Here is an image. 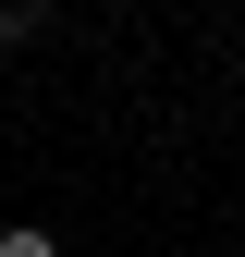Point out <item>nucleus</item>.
<instances>
[{"mask_svg":"<svg viewBox=\"0 0 245 257\" xmlns=\"http://www.w3.org/2000/svg\"><path fill=\"white\" fill-rule=\"evenodd\" d=\"M25 25H37V0H0V49H13V37H25Z\"/></svg>","mask_w":245,"mask_h":257,"instance_id":"f03ea898","label":"nucleus"},{"mask_svg":"<svg viewBox=\"0 0 245 257\" xmlns=\"http://www.w3.org/2000/svg\"><path fill=\"white\" fill-rule=\"evenodd\" d=\"M0 257H61V233H37V220H25V233H0Z\"/></svg>","mask_w":245,"mask_h":257,"instance_id":"f257e3e1","label":"nucleus"}]
</instances>
